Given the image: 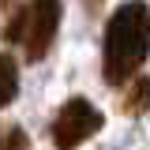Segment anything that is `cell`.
Wrapping results in <instances>:
<instances>
[{"label":"cell","mask_w":150,"mask_h":150,"mask_svg":"<svg viewBox=\"0 0 150 150\" xmlns=\"http://www.w3.org/2000/svg\"><path fill=\"white\" fill-rule=\"evenodd\" d=\"M150 53V8L143 0H128L112 11L105 26V79L112 86L128 83L135 68Z\"/></svg>","instance_id":"1"},{"label":"cell","mask_w":150,"mask_h":150,"mask_svg":"<svg viewBox=\"0 0 150 150\" xmlns=\"http://www.w3.org/2000/svg\"><path fill=\"white\" fill-rule=\"evenodd\" d=\"M98 128H101V112L86 98H68L53 120V143L56 150H75L90 135H98Z\"/></svg>","instance_id":"2"},{"label":"cell","mask_w":150,"mask_h":150,"mask_svg":"<svg viewBox=\"0 0 150 150\" xmlns=\"http://www.w3.org/2000/svg\"><path fill=\"white\" fill-rule=\"evenodd\" d=\"M56 26H60V0H30V8H26V34H23L30 60H41L53 49Z\"/></svg>","instance_id":"3"},{"label":"cell","mask_w":150,"mask_h":150,"mask_svg":"<svg viewBox=\"0 0 150 150\" xmlns=\"http://www.w3.org/2000/svg\"><path fill=\"white\" fill-rule=\"evenodd\" d=\"M15 90H19V68L11 56H0V109L15 98Z\"/></svg>","instance_id":"4"},{"label":"cell","mask_w":150,"mask_h":150,"mask_svg":"<svg viewBox=\"0 0 150 150\" xmlns=\"http://www.w3.org/2000/svg\"><path fill=\"white\" fill-rule=\"evenodd\" d=\"M146 105H150V83H146V79H139L135 90H131V101H124V109H128V112H143Z\"/></svg>","instance_id":"5"}]
</instances>
